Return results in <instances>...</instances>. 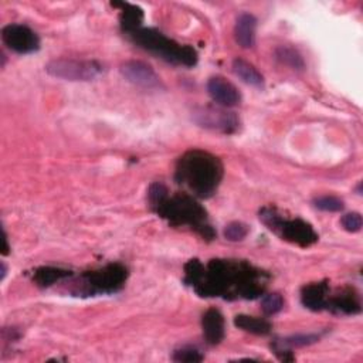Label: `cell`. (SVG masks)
I'll return each mask as SVG.
<instances>
[{"mask_svg":"<svg viewBox=\"0 0 363 363\" xmlns=\"http://www.w3.org/2000/svg\"><path fill=\"white\" fill-rule=\"evenodd\" d=\"M172 359L174 362H183V363H194V362H201L204 359L203 353L196 347V346H182L176 349L172 354Z\"/></svg>","mask_w":363,"mask_h":363,"instance_id":"cell-22","label":"cell"},{"mask_svg":"<svg viewBox=\"0 0 363 363\" xmlns=\"http://www.w3.org/2000/svg\"><path fill=\"white\" fill-rule=\"evenodd\" d=\"M193 121L206 129L221 132L225 135L235 133L240 126L238 116L218 106H199L193 111Z\"/></svg>","mask_w":363,"mask_h":363,"instance_id":"cell-8","label":"cell"},{"mask_svg":"<svg viewBox=\"0 0 363 363\" xmlns=\"http://www.w3.org/2000/svg\"><path fill=\"white\" fill-rule=\"evenodd\" d=\"M275 57H277V60L279 62L288 65L292 69L301 71L305 67L302 55L299 54L298 50H295L291 45H279V47H277L275 48Z\"/></svg>","mask_w":363,"mask_h":363,"instance_id":"cell-20","label":"cell"},{"mask_svg":"<svg viewBox=\"0 0 363 363\" xmlns=\"http://www.w3.org/2000/svg\"><path fill=\"white\" fill-rule=\"evenodd\" d=\"M325 309L337 315H357L362 312L360 295L354 288H343L336 295H329Z\"/></svg>","mask_w":363,"mask_h":363,"instance_id":"cell-12","label":"cell"},{"mask_svg":"<svg viewBox=\"0 0 363 363\" xmlns=\"http://www.w3.org/2000/svg\"><path fill=\"white\" fill-rule=\"evenodd\" d=\"M201 329L206 343L216 346L225 336V322L223 313L217 308H208L201 316Z\"/></svg>","mask_w":363,"mask_h":363,"instance_id":"cell-13","label":"cell"},{"mask_svg":"<svg viewBox=\"0 0 363 363\" xmlns=\"http://www.w3.org/2000/svg\"><path fill=\"white\" fill-rule=\"evenodd\" d=\"M45 71L65 81H92L102 72V65L94 60L54 58L47 62Z\"/></svg>","mask_w":363,"mask_h":363,"instance_id":"cell-7","label":"cell"},{"mask_svg":"<svg viewBox=\"0 0 363 363\" xmlns=\"http://www.w3.org/2000/svg\"><path fill=\"white\" fill-rule=\"evenodd\" d=\"M284 308V298L278 292L265 294L261 296V311L265 316H272Z\"/></svg>","mask_w":363,"mask_h":363,"instance_id":"cell-21","label":"cell"},{"mask_svg":"<svg viewBox=\"0 0 363 363\" xmlns=\"http://www.w3.org/2000/svg\"><path fill=\"white\" fill-rule=\"evenodd\" d=\"M9 250H10V247H9V242H7V234L3 230V254H7Z\"/></svg>","mask_w":363,"mask_h":363,"instance_id":"cell-26","label":"cell"},{"mask_svg":"<svg viewBox=\"0 0 363 363\" xmlns=\"http://www.w3.org/2000/svg\"><path fill=\"white\" fill-rule=\"evenodd\" d=\"M257 18L251 13L238 14L234 26V37L241 48H252L255 44Z\"/></svg>","mask_w":363,"mask_h":363,"instance_id":"cell-15","label":"cell"},{"mask_svg":"<svg viewBox=\"0 0 363 363\" xmlns=\"http://www.w3.org/2000/svg\"><path fill=\"white\" fill-rule=\"evenodd\" d=\"M234 325L244 332L258 335V336L268 335L272 329V325L267 318H257V316L244 315V313L234 316Z\"/></svg>","mask_w":363,"mask_h":363,"instance_id":"cell-18","label":"cell"},{"mask_svg":"<svg viewBox=\"0 0 363 363\" xmlns=\"http://www.w3.org/2000/svg\"><path fill=\"white\" fill-rule=\"evenodd\" d=\"M115 7H122L121 14H119V23L121 28L125 34H129L138 28L142 27L143 23V11L140 7L135 4H128V3H119L113 4Z\"/></svg>","mask_w":363,"mask_h":363,"instance_id":"cell-17","label":"cell"},{"mask_svg":"<svg viewBox=\"0 0 363 363\" xmlns=\"http://www.w3.org/2000/svg\"><path fill=\"white\" fill-rule=\"evenodd\" d=\"M258 217L272 233L299 247H311L319 240L318 233L308 221L302 218H286L275 207H262Z\"/></svg>","mask_w":363,"mask_h":363,"instance_id":"cell-6","label":"cell"},{"mask_svg":"<svg viewBox=\"0 0 363 363\" xmlns=\"http://www.w3.org/2000/svg\"><path fill=\"white\" fill-rule=\"evenodd\" d=\"M248 231L250 228L247 224L241 221H233L224 227V237L228 241H241L247 237Z\"/></svg>","mask_w":363,"mask_h":363,"instance_id":"cell-24","label":"cell"},{"mask_svg":"<svg viewBox=\"0 0 363 363\" xmlns=\"http://www.w3.org/2000/svg\"><path fill=\"white\" fill-rule=\"evenodd\" d=\"M72 277V271L60 268V267H40L33 271V281L43 288L51 286L60 281H64L67 278Z\"/></svg>","mask_w":363,"mask_h":363,"instance_id":"cell-16","label":"cell"},{"mask_svg":"<svg viewBox=\"0 0 363 363\" xmlns=\"http://www.w3.org/2000/svg\"><path fill=\"white\" fill-rule=\"evenodd\" d=\"M147 201L150 208L170 225L189 227L206 241L216 238L217 233L208 221L207 211L194 196L189 193L169 196L167 187L155 182L147 189Z\"/></svg>","mask_w":363,"mask_h":363,"instance_id":"cell-2","label":"cell"},{"mask_svg":"<svg viewBox=\"0 0 363 363\" xmlns=\"http://www.w3.org/2000/svg\"><path fill=\"white\" fill-rule=\"evenodd\" d=\"M313 206L322 211H340L343 210L345 204L343 200L336 196H320L313 200Z\"/></svg>","mask_w":363,"mask_h":363,"instance_id":"cell-23","label":"cell"},{"mask_svg":"<svg viewBox=\"0 0 363 363\" xmlns=\"http://www.w3.org/2000/svg\"><path fill=\"white\" fill-rule=\"evenodd\" d=\"M128 279V268L121 262H109L101 268L82 272L68 288L74 296H96L121 291Z\"/></svg>","mask_w":363,"mask_h":363,"instance_id":"cell-5","label":"cell"},{"mask_svg":"<svg viewBox=\"0 0 363 363\" xmlns=\"http://www.w3.org/2000/svg\"><path fill=\"white\" fill-rule=\"evenodd\" d=\"M233 71L247 85H251L255 88H261L264 85V77L261 75V72L244 58H234Z\"/></svg>","mask_w":363,"mask_h":363,"instance_id":"cell-19","label":"cell"},{"mask_svg":"<svg viewBox=\"0 0 363 363\" xmlns=\"http://www.w3.org/2000/svg\"><path fill=\"white\" fill-rule=\"evenodd\" d=\"M6 264L4 262H1V279H4V277H6Z\"/></svg>","mask_w":363,"mask_h":363,"instance_id":"cell-27","label":"cell"},{"mask_svg":"<svg viewBox=\"0 0 363 363\" xmlns=\"http://www.w3.org/2000/svg\"><path fill=\"white\" fill-rule=\"evenodd\" d=\"M207 92L211 99L223 108H231L240 104L241 95L234 84L223 77H211L207 81Z\"/></svg>","mask_w":363,"mask_h":363,"instance_id":"cell-11","label":"cell"},{"mask_svg":"<svg viewBox=\"0 0 363 363\" xmlns=\"http://www.w3.org/2000/svg\"><path fill=\"white\" fill-rule=\"evenodd\" d=\"M343 228L349 233H357L362 230V225H363V220H362V216L360 213H356V211H352V213H346L342 220H340Z\"/></svg>","mask_w":363,"mask_h":363,"instance_id":"cell-25","label":"cell"},{"mask_svg":"<svg viewBox=\"0 0 363 363\" xmlns=\"http://www.w3.org/2000/svg\"><path fill=\"white\" fill-rule=\"evenodd\" d=\"M1 40L7 48L17 54H31L40 48V38L37 33L18 23L4 26L1 28Z\"/></svg>","mask_w":363,"mask_h":363,"instance_id":"cell-9","label":"cell"},{"mask_svg":"<svg viewBox=\"0 0 363 363\" xmlns=\"http://www.w3.org/2000/svg\"><path fill=\"white\" fill-rule=\"evenodd\" d=\"M329 292H330V288L328 281L311 282L302 286L301 302L309 311H313V312L323 311L326 308Z\"/></svg>","mask_w":363,"mask_h":363,"instance_id":"cell-14","label":"cell"},{"mask_svg":"<svg viewBox=\"0 0 363 363\" xmlns=\"http://www.w3.org/2000/svg\"><path fill=\"white\" fill-rule=\"evenodd\" d=\"M224 176L221 160L210 152L190 149L184 152L176 163L174 179L177 184L186 187L196 199L211 197Z\"/></svg>","mask_w":363,"mask_h":363,"instance_id":"cell-3","label":"cell"},{"mask_svg":"<svg viewBox=\"0 0 363 363\" xmlns=\"http://www.w3.org/2000/svg\"><path fill=\"white\" fill-rule=\"evenodd\" d=\"M126 37L142 50L174 65L194 67L197 64V51L191 45H182L156 28L140 27Z\"/></svg>","mask_w":363,"mask_h":363,"instance_id":"cell-4","label":"cell"},{"mask_svg":"<svg viewBox=\"0 0 363 363\" xmlns=\"http://www.w3.org/2000/svg\"><path fill=\"white\" fill-rule=\"evenodd\" d=\"M268 274L240 259H210L191 285L201 298L255 299L267 288Z\"/></svg>","mask_w":363,"mask_h":363,"instance_id":"cell-1","label":"cell"},{"mask_svg":"<svg viewBox=\"0 0 363 363\" xmlns=\"http://www.w3.org/2000/svg\"><path fill=\"white\" fill-rule=\"evenodd\" d=\"M121 74L130 84L145 88V89H157L162 86L160 78L153 71V68L142 61L130 60L121 65Z\"/></svg>","mask_w":363,"mask_h":363,"instance_id":"cell-10","label":"cell"}]
</instances>
